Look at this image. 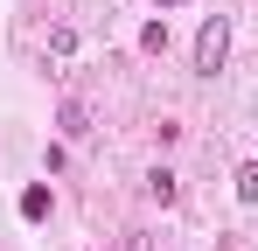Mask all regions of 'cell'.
<instances>
[{
  "mask_svg": "<svg viewBox=\"0 0 258 251\" xmlns=\"http://www.w3.org/2000/svg\"><path fill=\"white\" fill-rule=\"evenodd\" d=\"M154 7H188V0H154Z\"/></svg>",
  "mask_w": 258,
  "mask_h": 251,
  "instance_id": "9c48e42d",
  "label": "cell"
},
{
  "mask_svg": "<svg viewBox=\"0 0 258 251\" xmlns=\"http://www.w3.org/2000/svg\"><path fill=\"white\" fill-rule=\"evenodd\" d=\"M56 126H63L70 140H84V133H91V112H84V98H63V105H56Z\"/></svg>",
  "mask_w": 258,
  "mask_h": 251,
  "instance_id": "7a4b0ae2",
  "label": "cell"
},
{
  "mask_svg": "<svg viewBox=\"0 0 258 251\" xmlns=\"http://www.w3.org/2000/svg\"><path fill=\"white\" fill-rule=\"evenodd\" d=\"M140 49L161 56V49H168V21H147V28H140Z\"/></svg>",
  "mask_w": 258,
  "mask_h": 251,
  "instance_id": "8992f818",
  "label": "cell"
},
{
  "mask_svg": "<svg viewBox=\"0 0 258 251\" xmlns=\"http://www.w3.org/2000/svg\"><path fill=\"white\" fill-rule=\"evenodd\" d=\"M230 181H237V203H258V161H244Z\"/></svg>",
  "mask_w": 258,
  "mask_h": 251,
  "instance_id": "5b68a950",
  "label": "cell"
},
{
  "mask_svg": "<svg viewBox=\"0 0 258 251\" xmlns=\"http://www.w3.org/2000/svg\"><path fill=\"white\" fill-rule=\"evenodd\" d=\"M21 216H28V223H42V216H49V189H42V181L21 189Z\"/></svg>",
  "mask_w": 258,
  "mask_h": 251,
  "instance_id": "277c9868",
  "label": "cell"
},
{
  "mask_svg": "<svg viewBox=\"0 0 258 251\" xmlns=\"http://www.w3.org/2000/svg\"><path fill=\"white\" fill-rule=\"evenodd\" d=\"M126 251H154V237H147V230H133V237H126Z\"/></svg>",
  "mask_w": 258,
  "mask_h": 251,
  "instance_id": "ba28073f",
  "label": "cell"
},
{
  "mask_svg": "<svg viewBox=\"0 0 258 251\" xmlns=\"http://www.w3.org/2000/svg\"><path fill=\"white\" fill-rule=\"evenodd\" d=\"M147 196H154V203L168 209V203H174V196H181V181H174L168 167H154V174H147Z\"/></svg>",
  "mask_w": 258,
  "mask_h": 251,
  "instance_id": "3957f363",
  "label": "cell"
},
{
  "mask_svg": "<svg viewBox=\"0 0 258 251\" xmlns=\"http://www.w3.org/2000/svg\"><path fill=\"white\" fill-rule=\"evenodd\" d=\"M49 49H56V56H70V49H77V28H63V21H56V28H49Z\"/></svg>",
  "mask_w": 258,
  "mask_h": 251,
  "instance_id": "52a82bcc",
  "label": "cell"
},
{
  "mask_svg": "<svg viewBox=\"0 0 258 251\" xmlns=\"http://www.w3.org/2000/svg\"><path fill=\"white\" fill-rule=\"evenodd\" d=\"M223 56H230V21H223V14H210V21L196 28V70H203V77H216V70H223Z\"/></svg>",
  "mask_w": 258,
  "mask_h": 251,
  "instance_id": "6da1fadb",
  "label": "cell"
}]
</instances>
